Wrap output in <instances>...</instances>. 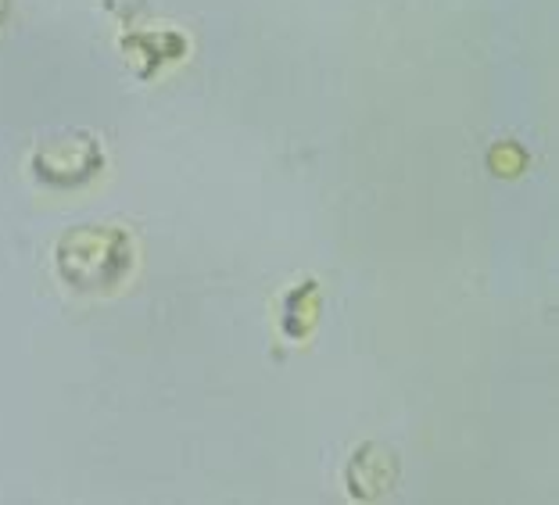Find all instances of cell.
<instances>
[{
  "instance_id": "obj_1",
  "label": "cell",
  "mask_w": 559,
  "mask_h": 505,
  "mask_svg": "<svg viewBox=\"0 0 559 505\" xmlns=\"http://www.w3.org/2000/svg\"><path fill=\"white\" fill-rule=\"evenodd\" d=\"M58 269L75 291L111 294L136 269L133 236L115 226H90L65 236L58 247Z\"/></svg>"
},
{
  "instance_id": "obj_2",
  "label": "cell",
  "mask_w": 559,
  "mask_h": 505,
  "mask_svg": "<svg viewBox=\"0 0 559 505\" xmlns=\"http://www.w3.org/2000/svg\"><path fill=\"white\" fill-rule=\"evenodd\" d=\"M398 480V455L384 448L380 441H366L355 448L348 463V495L359 502L384 498Z\"/></svg>"
},
{
  "instance_id": "obj_3",
  "label": "cell",
  "mask_w": 559,
  "mask_h": 505,
  "mask_svg": "<svg viewBox=\"0 0 559 505\" xmlns=\"http://www.w3.org/2000/svg\"><path fill=\"white\" fill-rule=\"evenodd\" d=\"M276 326H280V337L291 341V344H301L312 337V330L323 315V291H319V280L305 276L294 287H287L280 294V305H276Z\"/></svg>"
},
{
  "instance_id": "obj_4",
  "label": "cell",
  "mask_w": 559,
  "mask_h": 505,
  "mask_svg": "<svg viewBox=\"0 0 559 505\" xmlns=\"http://www.w3.org/2000/svg\"><path fill=\"white\" fill-rule=\"evenodd\" d=\"M488 162H491V169L499 172V176H520V169L527 165V154L513 144V140H506V144H499L491 151Z\"/></svg>"
},
{
  "instance_id": "obj_5",
  "label": "cell",
  "mask_w": 559,
  "mask_h": 505,
  "mask_svg": "<svg viewBox=\"0 0 559 505\" xmlns=\"http://www.w3.org/2000/svg\"><path fill=\"white\" fill-rule=\"evenodd\" d=\"M0 14H4V0H0Z\"/></svg>"
}]
</instances>
